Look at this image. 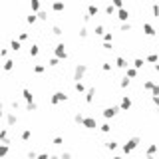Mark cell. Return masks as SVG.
Listing matches in <instances>:
<instances>
[{"mask_svg":"<svg viewBox=\"0 0 159 159\" xmlns=\"http://www.w3.org/2000/svg\"><path fill=\"white\" fill-rule=\"evenodd\" d=\"M118 111H119V107H106V110H103V118L106 119H111V118H115V115H118Z\"/></svg>","mask_w":159,"mask_h":159,"instance_id":"30bf717a","label":"cell"},{"mask_svg":"<svg viewBox=\"0 0 159 159\" xmlns=\"http://www.w3.org/2000/svg\"><path fill=\"white\" fill-rule=\"evenodd\" d=\"M155 72H157V74H159V64H155Z\"/></svg>","mask_w":159,"mask_h":159,"instance_id":"680465c9","label":"cell"},{"mask_svg":"<svg viewBox=\"0 0 159 159\" xmlns=\"http://www.w3.org/2000/svg\"><path fill=\"white\" fill-rule=\"evenodd\" d=\"M143 32H145L147 36H155V28H153L149 22H143Z\"/></svg>","mask_w":159,"mask_h":159,"instance_id":"ac0fdd59","label":"cell"},{"mask_svg":"<svg viewBox=\"0 0 159 159\" xmlns=\"http://www.w3.org/2000/svg\"><path fill=\"white\" fill-rule=\"evenodd\" d=\"M0 60H8V48H0Z\"/></svg>","mask_w":159,"mask_h":159,"instance_id":"7bdbcfd3","label":"cell"},{"mask_svg":"<svg viewBox=\"0 0 159 159\" xmlns=\"http://www.w3.org/2000/svg\"><path fill=\"white\" fill-rule=\"evenodd\" d=\"M54 56L58 58V60H68V46L64 44V42H60V44L54 46Z\"/></svg>","mask_w":159,"mask_h":159,"instance_id":"7a4b0ae2","label":"cell"},{"mask_svg":"<svg viewBox=\"0 0 159 159\" xmlns=\"http://www.w3.org/2000/svg\"><path fill=\"white\" fill-rule=\"evenodd\" d=\"M50 10H52V12H62V10H66V4L64 2H52Z\"/></svg>","mask_w":159,"mask_h":159,"instance_id":"2e32d148","label":"cell"},{"mask_svg":"<svg viewBox=\"0 0 159 159\" xmlns=\"http://www.w3.org/2000/svg\"><path fill=\"white\" fill-rule=\"evenodd\" d=\"M22 98L26 99V103H30V102H34V94H32L30 90H28V87H24L22 90Z\"/></svg>","mask_w":159,"mask_h":159,"instance_id":"9a60e30c","label":"cell"},{"mask_svg":"<svg viewBox=\"0 0 159 159\" xmlns=\"http://www.w3.org/2000/svg\"><path fill=\"white\" fill-rule=\"evenodd\" d=\"M129 82H131V80H129V78H121V82H119V87H121V90H125V87H129Z\"/></svg>","mask_w":159,"mask_h":159,"instance_id":"ab89813d","label":"cell"},{"mask_svg":"<svg viewBox=\"0 0 159 159\" xmlns=\"http://www.w3.org/2000/svg\"><path fill=\"white\" fill-rule=\"evenodd\" d=\"M50 32H52V36H62V34H64L62 26H58V24H54V26L50 28Z\"/></svg>","mask_w":159,"mask_h":159,"instance_id":"44dd1931","label":"cell"},{"mask_svg":"<svg viewBox=\"0 0 159 159\" xmlns=\"http://www.w3.org/2000/svg\"><path fill=\"white\" fill-rule=\"evenodd\" d=\"M155 86H157L155 82H151V80H145V83H143V90H147V91H153V90H155Z\"/></svg>","mask_w":159,"mask_h":159,"instance_id":"7402d4cb","label":"cell"},{"mask_svg":"<svg viewBox=\"0 0 159 159\" xmlns=\"http://www.w3.org/2000/svg\"><path fill=\"white\" fill-rule=\"evenodd\" d=\"M10 107H12V111H18V107H20V103H18V99H12V103H10Z\"/></svg>","mask_w":159,"mask_h":159,"instance_id":"f907efd6","label":"cell"},{"mask_svg":"<svg viewBox=\"0 0 159 159\" xmlns=\"http://www.w3.org/2000/svg\"><path fill=\"white\" fill-rule=\"evenodd\" d=\"M145 159H155V157H153V155H145Z\"/></svg>","mask_w":159,"mask_h":159,"instance_id":"6f0895ef","label":"cell"},{"mask_svg":"<svg viewBox=\"0 0 159 159\" xmlns=\"http://www.w3.org/2000/svg\"><path fill=\"white\" fill-rule=\"evenodd\" d=\"M99 131H102V133H110L111 131V125L110 123H102V125H99Z\"/></svg>","mask_w":159,"mask_h":159,"instance_id":"f35d334b","label":"cell"},{"mask_svg":"<svg viewBox=\"0 0 159 159\" xmlns=\"http://www.w3.org/2000/svg\"><path fill=\"white\" fill-rule=\"evenodd\" d=\"M111 42H114V34H111V32H106V34H103V44H111Z\"/></svg>","mask_w":159,"mask_h":159,"instance_id":"836d02e7","label":"cell"},{"mask_svg":"<svg viewBox=\"0 0 159 159\" xmlns=\"http://www.w3.org/2000/svg\"><path fill=\"white\" fill-rule=\"evenodd\" d=\"M115 68H119V70H127V68H129L127 60H125V58H121V56H118V58H115Z\"/></svg>","mask_w":159,"mask_h":159,"instance_id":"8fae6325","label":"cell"},{"mask_svg":"<svg viewBox=\"0 0 159 159\" xmlns=\"http://www.w3.org/2000/svg\"><path fill=\"white\" fill-rule=\"evenodd\" d=\"M62 102H68V94L66 91H54L52 95H50V106H58V103H62Z\"/></svg>","mask_w":159,"mask_h":159,"instance_id":"3957f363","label":"cell"},{"mask_svg":"<svg viewBox=\"0 0 159 159\" xmlns=\"http://www.w3.org/2000/svg\"><path fill=\"white\" fill-rule=\"evenodd\" d=\"M2 64H4V62H2V60H0V68H2Z\"/></svg>","mask_w":159,"mask_h":159,"instance_id":"94428289","label":"cell"},{"mask_svg":"<svg viewBox=\"0 0 159 159\" xmlns=\"http://www.w3.org/2000/svg\"><path fill=\"white\" fill-rule=\"evenodd\" d=\"M50 18V14H48V10H40L38 12V20H42V22H46V20Z\"/></svg>","mask_w":159,"mask_h":159,"instance_id":"4dcf8cb0","label":"cell"},{"mask_svg":"<svg viewBox=\"0 0 159 159\" xmlns=\"http://www.w3.org/2000/svg\"><path fill=\"white\" fill-rule=\"evenodd\" d=\"M98 12H99V6H98V4H90V6H87V14H90V16H95Z\"/></svg>","mask_w":159,"mask_h":159,"instance_id":"cb8c5ba5","label":"cell"},{"mask_svg":"<svg viewBox=\"0 0 159 159\" xmlns=\"http://www.w3.org/2000/svg\"><path fill=\"white\" fill-rule=\"evenodd\" d=\"M82 127H86V129L91 131V129H98L99 125H98V119H95V118H87V115H86L83 121H82Z\"/></svg>","mask_w":159,"mask_h":159,"instance_id":"52a82bcc","label":"cell"},{"mask_svg":"<svg viewBox=\"0 0 159 159\" xmlns=\"http://www.w3.org/2000/svg\"><path fill=\"white\" fill-rule=\"evenodd\" d=\"M157 86H159V82H157Z\"/></svg>","mask_w":159,"mask_h":159,"instance_id":"e7e4bbea","label":"cell"},{"mask_svg":"<svg viewBox=\"0 0 159 159\" xmlns=\"http://www.w3.org/2000/svg\"><path fill=\"white\" fill-rule=\"evenodd\" d=\"M151 12H153V16H155V18H159V4H153V6H151Z\"/></svg>","mask_w":159,"mask_h":159,"instance_id":"681fc988","label":"cell"},{"mask_svg":"<svg viewBox=\"0 0 159 159\" xmlns=\"http://www.w3.org/2000/svg\"><path fill=\"white\" fill-rule=\"evenodd\" d=\"M38 159H50V153H38Z\"/></svg>","mask_w":159,"mask_h":159,"instance_id":"db71d44e","label":"cell"},{"mask_svg":"<svg viewBox=\"0 0 159 159\" xmlns=\"http://www.w3.org/2000/svg\"><path fill=\"white\" fill-rule=\"evenodd\" d=\"M36 110H38V103H36V102L26 103V111H30V114H32V111H36Z\"/></svg>","mask_w":159,"mask_h":159,"instance_id":"d590c367","label":"cell"},{"mask_svg":"<svg viewBox=\"0 0 159 159\" xmlns=\"http://www.w3.org/2000/svg\"><path fill=\"white\" fill-rule=\"evenodd\" d=\"M30 8H32V14H38V12L42 10V6H40L38 0H32V2H30Z\"/></svg>","mask_w":159,"mask_h":159,"instance_id":"d6986e66","label":"cell"},{"mask_svg":"<svg viewBox=\"0 0 159 159\" xmlns=\"http://www.w3.org/2000/svg\"><path fill=\"white\" fill-rule=\"evenodd\" d=\"M155 151H157V145H155V143H151L147 149H145V155H155Z\"/></svg>","mask_w":159,"mask_h":159,"instance_id":"1f68e13d","label":"cell"},{"mask_svg":"<svg viewBox=\"0 0 159 159\" xmlns=\"http://www.w3.org/2000/svg\"><path fill=\"white\" fill-rule=\"evenodd\" d=\"M157 111H159V106H157Z\"/></svg>","mask_w":159,"mask_h":159,"instance_id":"be15d7a7","label":"cell"},{"mask_svg":"<svg viewBox=\"0 0 159 159\" xmlns=\"http://www.w3.org/2000/svg\"><path fill=\"white\" fill-rule=\"evenodd\" d=\"M80 159H86V157H80Z\"/></svg>","mask_w":159,"mask_h":159,"instance_id":"6125c7cd","label":"cell"},{"mask_svg":"<svg viewBox=\"0 0 159 159\" xmlns=\"http://www.w3.org/2000/svg\"><path fill=\"white\" fill-rule=\"evenodd\" d=\"M78 36H80V38H86V36H87V28L82 26V28H80V32H78Z\"/></svg>","mask_w":159,"mask_h":159,"instance_id":"c3c4849f","label":"cell"},{"mask_svg":"<svg viewBox=\"0 0 159 159\" xmlns=\"http://www.w3.org/2000/svg\"><path fill=\"white\" fill-rule=\"evenodd\" d=\"M119 30H121V32H129V30H131V22H123V24H119Z\"/></svg>","mask_w":159,"mask_h":159,"instance_id":"74e56055","label":"cell"},{"mask_svg":"<svg viewBox=\"0 0 159 159\" xmlns=\"http://www.w3.org/2000/svg\"><path fill=\"white\" fill-rule=\"evenodd\" d=\"M50 159H60V155H50Z\"/></svg>","mask_w":159,"mask_h":159,"instance_id":"9f6ffc18","label":"cell"},{"mask_svg":"<svg viewBox=\"0 0 159 159\" xmlns=\"http://www.w3.org/2000/svg\"><path fill=\"white\" fill-rule=\"evenodd\" d=\"M118 141H115V139H111V141H107V143H106V149H107V151H115V149H118Z\"/></svg>","mask_w":159,"mask_h":159,"instance_id":"484cf974","label":"cell"},{"mask_svg":"<svg viewBox=\"0 0 159 159\" xmlns=\"http://www.w3.org/2000/svg\"><path fill=\"white\" fill-rule=\"evenodd\" d=\"M95 91H98V87H95V86H90V87H87L86 95H83V102H86L87 106H91V103H94V99H95Z\"/></svg>","mask_w":159,"mask_h":159,"instance_id":"8992f818","label":"cell"},{"mask_svg":"<svg viewBox=\"0 0 159 159\" xmlns=\"http://www.w3.org/2000/svg\"><path fill=\"white\" fill-rule=\"evenodd\" d=\"M83 118H86V115H82V114H80V111H76V114H74V123H76V125H82V121H83Z\"/></svg>","mask_w":159,"mask_h":159,"instance_id":"f1b7e54d","label":"cell"},{"mask_svg":"<svg viewBox=\"0 0 159 159\" xmlns=\"http://www.w3.org/2000/svg\"><path fill=\"white\" fill-rule=\"evenodd\" d=\"M114 8L121 10V8H123V2H121V0H114Z\"/></svg>","mask_w":159,"mask_h":159,"instance_id":"816d5d0a","label":"cell"},{"mask_svg":"<svg viewBox=\"0 0 159 159\" xmlns=\"http://www.w3.org/2000/svg\"><path fill=\"white\" fill-rule=\"evenodd\" d=\"M0 143H4V145H10L12 141H10V135H8V127H2L0 129Z\"/></svg>","mask_w":159,"mask_h":159,"instance_id":"9c48e42d","label":"cell"},{"mask_svg":"<svg viewBox=\"0 0 159 159\" xmlns=\"http://www.w3.org/2000/svg\"><path fill=\"white\" fill-rule=\"evenodd\" d=\"M137 145H139V137H137V135L129 137V139H127V141H125V143H123V153H131L133 149L137 147Z\"/></svg>","mask_w":159,"mask_h":159,"instance_id":"277c9868","label":"cell"},{"mask_svg":"<svg viewBox=\"0 0 159 159\" xmlns=\"http://www.w3.org/2000/svg\"><path fill=\"white\" fill-rule=\"evenodd\" d=\"M4 121H6L8 127H14V125L18 123V114H16V111H6V114H4Z\"/></svg>","mask_w":159,"mask_h":159,"instance_id":"5b68a950","label":"cell"},{"mask_svg":"<svg viewBox=\"0 0 159 159\" xmlns=\"http://www.w3.org/2000/svg\"><path fill=\"white\" fill-rule=\"evenodd\" d=\"M125 78H129V80L137 78V70L135 68H127V70H125Z\"/></svg>","mask_w":159,"mask_h":159,"instance_id":"83f0119b","label":"cell"},{"mask_svg":"<svg viewBox=\"0 0 159 159\" xmlns=\"http://www.w3.org/2000/svg\"><path fill=\"white\" fill-rule=\"evenodd\" d=\"M118 18L121 20V24H123V22H129V12L125 10V8H121V10H118Z\"/></svg>","mask_w":159,"mask_h":159,"instance_id":"5bb4252c","label":"cell"},{"mask_svg":"<svg viewBox=\"0 0 159 159\" xmlns=\"http://www.w3.org/2000/svg\"><path fill=\"white\" fill-rule=\"evenodd\" d=\"M14 66H16V62L8 58V60H4V64H2V70H4V72H12V70H14Z\"/></svg>","mask_w":159,"mask_h":159,"instance_id":"7c38bea8","label":"cell"},{"mask_svg":"<svg viewBox=\"0 0 159 159\" xmlns=\"http://www.w3.org/2000/svg\"><path fill=\"white\" fill-rule=\"evenodd\" d=\"M26 22L28 24H36V22H38V14H28L26 16Z\"/></svg>","mask_w":159,"mask_h":159,"instance_id":"e575fe53","label":"cell"},{"mask_svg":"<svg viewBox=\"0 0 159 159\" xmlns=\"http://www.w3.org/2000/svg\"><path fill=\"white\" fill-rule=\"evenodd\" d=\"M94 32H95V36H103V34H106V30H103V26H102V24H98Z\"/></svg>","mask_w":159,"mask_h":159,"instance_id":"b9f144b4","label":"cell"},{"mask_svg":"<svg viewBox=\"0 0 159 159\" xmlns=\"http://www.w3.org/2000/svg\"><path fill=\"white\" fill-rule=\"evenodd\" d=\"M28 38H30V34H28V32H18V40H20V42H26Z\"/></svg>","mask_w":159,"mask_h":159,"instance_id":"ee69618b","label":"cell"},{"mask_svg":"<svg viewBox=\"0 0 159 159\" xmlns=\"http://www.w3.org/2000/svg\"><path fill=\"white\" fill-rule=\"evenodd\" d=\"M44 72H46L44 64H34V74H44Z\"/></svg>","mask_w":159,"mask_h":159,"instance_id":"d6a6232c","label":"cell"},{"mask_svg":"<svg viewBox=\"0 0 159 159\" xmlns=\"http://www.w3.org/2000/svg\"><path fill=\"white\" fill-rule=\"evenodd\" d=\"M87 74V64H76V68H74V83L76 82H83V78H86Z\"/></svg>","mask_w":159,"mask_h":159,"instance_id":"6da1fadb","label":"cell"},{"mask_svg":"<svg viewBox=\"0 0 159 159\" xmlns=\"http://www.w3.org/2000/svg\"><path fill=\"white\" fill-rule=\"evenodd\" d=\"M2 118H4V106H2V102H0V121H2Z\"/></svg>","mask_w":159,"mask_h":159,"instance_id":"11a10c76","label":"cell"},{"mask_svg":"<svg viewBox=\"0 0 159 159\" xmlns=\"http://www.w3.org/2000/svg\"><path fill=\"white\" fill-rule=\"evenodd\" d=\"M114 159H123V157H119V155H114Z\"/></svg>","mask_w":159,"mask_h":159,"instance_id":"91938a15","label":"cell"},{"mask_svg":"<svg viewBox=\"0 0 159 159\" xmlns=\"http://www.w3.org/2000/svg\"><path fill=\"white\" fill-rule=\"evenodd\" d=\"M28 54H30L32 58H36V56H38V54H40V48H38V44H32V46H30V50H28Z\"/></svg>","mask_w":159,"mask_h":159,"instance_id":"4316f807","label":"cell"},{"mask_svg":"<svg viewBox=\"0 0 159 159\" xmlns=\"http://www.w3.org/2000/svg\"><path fill=\"white\" fill-rule=\"evenodd\" d=\"M143 66H145V60H143V58H135V60H133V68H135V70H141Z\"/></svg>","mask_w":159,"mask_h":159,"instance_id":"d4e9b609","label":"cell"},{"mask_svg":"<svg viewBox=\"0 0 159 159\" xmlns=\"http://www.w3.org/2000/svg\"><path fill=\"white\" fill-rule=\"evenodd\" d=\"M20 139H22V141H30L32 139V129H22V131H20Z\"/></svg>","mask_w":159,"mask_h":159,"instance_id":"e0dca14e","label":"cell"},{"mask_svg":"<svg viewBox=\"0 0 159 159\" xmlns=\"http://www.w3.org/2000/svg\"><path fill=\"white\" fill-rule=\"evenodd\" d=\"M26 157H28V159H38V153H36L34 149H28V151H26Z\"/></svg>","mask_w":159,"mask_h":159,"instance_id":"f6af8a7d","label":"cell"},{"mask_svg":"<svg viewBox=\"0 0 159 159\" xmlns=\"http://www.w3.org/2000/svg\"><path fill=\"white\" fill-rule=\"evenodd\" d=\"M60 159H74V157H72V153H70V151H64L60 155Z\"/></svg>","mask_w":159,"mask_h":159,"instance_id":"f5cc1de1","label":"cell"},{"mask_svg":"<svg viewBox=\"0 0 159 159\" xmlns=\"http://www.w3.org/2000/svg\"><path fill=\"white\" fill-rule=\"evenodd\" d=\"M102 70H103V72H111V70H114V66H111L110 62H103V64H102Z\"/></svg>","mask_w":159,"mask_h":159,"instance_id":"bcb514c9","label":"cell"},{"mask_svg":"<svg viewBox=\"0 0 159 159\" xmlns=\"http://www.w3.org/2000/svg\"><path fill=\"white\" fill-rule=\"evenodd\" d=\"M114 12H115L114 4H107V6H106V14H107V16H111V14H114Z\"/></svg>","mask_w":159,"mask_h":159,"instance_id":"7dc6e473","label":"cell"},{"mask_svg":"<svg viewBox=\"0 0 159 159\" xmlns=\"http://www.w3.org/2000/svg\"><path fill=\"white\" fill-rule=\"evenodd\" d=\"M74 90L78 91V94H82V95H86V91H87V87H86V83L83 82H76L74 83Z\"/></svg>","mask_w":159,"mask_h":159,"instance_id":"4fadbf2b","label":"cell"},{"mask_svg":"<svg viewBox=\"0 0 159 159\" xmlns=\"http://www.w3.org/2000/svg\"><path fill=\"white\" fill-rule=\"evenodd\" d=\"M10 48L14 50V52H20V48H22V42H20L18 38H14V40L10 42Z\"/></svg>","mask_w":159,"mask_h":159,"instance_id":"ffe728a7","label":"cell"},{"mask_svg":"<svg viewBox=\"0 0 159 159\" xmlns=\"http://www.w3.org/2000/svg\"><path fill=\"white\" fill-rule=\"evenodd\" d=\"M48 64H50V68H56V66H60V60H58L56 56H52V58H50V62H48Z\"/></svg>","mask_w":159,"mask_h":159,"instance_id":"60d3db41","label":"cell"},{"mask_svg":"<svg viewBox=\"0 0 159 159\" xmlns=\"http://www.w3.org/2000/svg\"><path fill=\"white\" fill-rule=\"evenodd\" d=\"M145 62H149V64H157V62H159V56H157V54H149V56L145 58Z\"/></svg>","mask_w":159,"mask_h":159,"instance_id":"f546056e","label":"cell"},{"mask_svg":"<svg viewBox=\"0 0 159 159\" xmlns=\"http://www.w3.org/2000/svg\"><path fill=\"white\" fill-rule=\"evenodd\" d=\"M8 151H10V145H4V143H0V159H4L8 155Z\"/></svg>","mask_w":159,"mask_h":159,"instance_id":"603a6c76","label":"cell"},{"mask_svg":"<svg viewBox=\"0 0 159 159\" xmlns=\"http://www.w3.org/2000/svg\"><path fill=\"white\" fill-rule=\"evenodd\" d=\"M64 137H62V135H56V137H52V143L54 145H64Z\"/></svg>","mask_w":159,"mask_h":159,"instance_id":"8d00e7d4","label":"cell"},{"mask_svg":"<svg viewBox=\"0 0 159 159\" xmlns=\"http://www.w3.org/2000/svg\"><path fill=\"white\" fill-rule=\"evenodd\" d=\"M129 107H131V98H129V95H121L119 110H121V111H129Z\"/></svg>","mask_w":159,"mask_h":159,"instance_id":"ba28073f","label":"cell"}]
</instances>
